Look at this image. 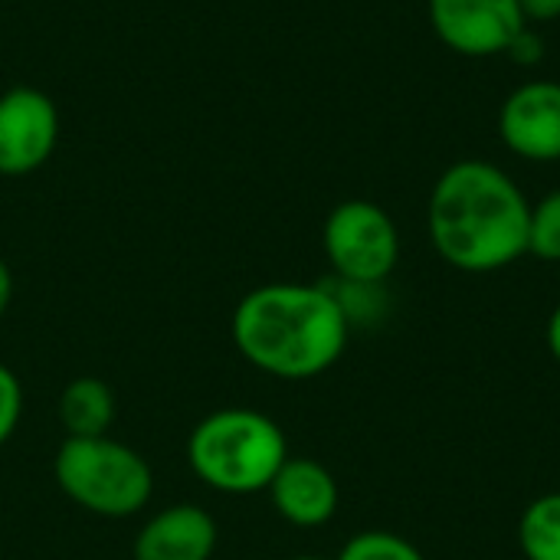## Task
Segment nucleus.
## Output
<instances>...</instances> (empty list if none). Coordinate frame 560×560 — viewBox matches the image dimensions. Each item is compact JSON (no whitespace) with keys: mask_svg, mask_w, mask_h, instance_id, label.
I'll use <instances>...</instances> for the list:
<instances>
[{"mask_svg":"<svg viewBox=\"0 0 560 560\" xmlns=\"http://www.w3.org/2000/svg\"><path fill=\"white\" fill-rule=\"evenodd\" d=\"M532 203L522 187L479 158L440 174L430 194L427 226L433 249L459 272H499L528 253Z\"/></svg>","mask_w":560,"mask_h":560,"instance_id":"nucleus-1","label":"nucleus"},{"mask_svg":"<svg viewBox=\"0 0 560 560\" xmlns=\"http://www.w3.org/2000/svg\"><path fill=\"white\" fill-rule=\"evenodd\" d=\"M230 331L236 351L279 381H312L331 371L351 338V325L325 282H269L246 292Z\"/></svg>","mask_w":560,"mask_h":560,"instance_id":"nucleus-2","label":"nucleus"},{"mask_svg":"<svg viewBox=\"0 0 560 560\" xmlns=\"http://www.w3.org/2000/svg\"><path fill=\"white\" fill-rule=\"evenodd\" d=\"M285 459L289 440L282 427L249 407L213 410L190 430L187 440V463L194 476L223 495L266 492Z\"/></svg>","mask_w":560,"mask_h":560,"instance_id":"nucleus-3","label":"nucleus"},{"mask_svg":"<svg viewBox=\"0 0 560 560\" xmlns=\"http://www.w3.org/2000/svg\"><path fill=\"white\" fill-rule=\"evenodd\" d=\"M52 472L72 505L112 522L144 512L154 495L151 463L138 450L112 436H66L52 459Z\"/></svg>","mask_w":560,"mask_h":560,"instance_id":"nucleus-4","label":"nucleus"},{"mask_svg":"<svg viewBox=\"0 0 560 560\" xmlns=\"http://www.w3.org/2000/svg\"><path fill=\"white\" fill-rule=\"evenodd\" d=\"M328 266L348 282H387L400 259V233L390 213L371 200L338 203L322 230Z\"/></svg>","mask_w":560,"mask_h":560,"instance_id":"nucleus-5","label":"nucleus"},{"mask_svg":"<svg viewBox=\"0 0 560 560\" xmlns=\"http://www.w3.org/2000/svg\"><path fill=\"white\" fill-rule=\"evenodd\" d=\"M59 141L56 102L33 89L13 85L0 95V174L23 177L43 167Z\"/></svg>","mask_w":560,"mask_h":560,"instance_id":"nucleus-6","label":"nucleus"},{"mask_svg":"<svg viewBox=\"0 0 560 560\" xmlns=\"http://www.w3.org/2000/svg\"><path fill=\"white\" fill-rule=\"evenodd\" d=\"M436 36L459 56H499L528 26L518 0H430Z\"/></svg>","mask_w":560,"mask_h":560,"instance_id":"nucleus-7","label":"nucleus"},{"mask_svg":"<svg viewBox=\"0 0 560 560\" xmlns=\"http://www.w3.org/2000/svg\"><path fill=\"white\" fill-rule=\"evenodd\" d=\"M499 135L525 161H560V82L535 79L509 92L499 112Z\"/></svg>","mask_w":560,"mask_h":560,"instance_id":"nucleus-8","label":"nucleus"},{"mask_svg":"<svg viewBox=\"0 0 560 560\" xmlns=\"http://www.w3.org/2000/svg\"><path fill=\"white\" fill-rule=\"evenodd\" d=\"M217 522L194 502H177L154 512L138 538L135 560H210L217 551Z\"/></svg>","mask_w":560,"mask_h":560,"instance_id":"nucleus-9","label":"nucleus"},{"mask_svg":"<svg viewBox=\"0 0 560 560\" xmlns=\"http://www.w3.org/2000/svg\"><path fill=\"white\" fill-rule=\"evenodd\" d=\"M266 492L272 499L276 515L295 528L328 525L341 502L335 476L322 463L305 456H289Z\"/></svg>","mask_w":560,"mask_h":560,"instance_id":"nucleus-10","label":"nucleus"},{"mask_svg":"<svg viewBox=\"0 0 560 560\" xmlns=\"http://www.w3.org/2000/svg\"><path fill=\"white\" fill-rule=\"evenodd\" d=\"M115 413H118L115 394L98 377H72L59 394V423L72 440L108 436Z\"/></svg>","mask_w":560,"mask_h":560,"instance_id":"nucleus-11","label":"nucleus"},{"mask_svg":"<svg viewBox=\"0 0 560 560\" xmlns=\"http://www.w3.org/2000/svg\"><path fill=\"white\" fill-rule=\"evenodd\" d=\"M525 560H560V492L538 495L518 522Z\"/></svg>","mask_w":560,"mask_h":560,"instance_id":"nucleus-12","label":"nucleus"},{"mask_svg":"<svg viewBox=\"0 0 560 560\" xmlns=\"http://www.w3.org/2000/svg\"><path fill=\"white\" fill-rule=\"evenodd\" d=\"M325 289L335 295V302L341 305L348 325H368V322H377L384 315V282H348V279H338L331 276L325 282Z\"/></svg>","mask_w":560,"mask_h":560,"instance_id":"nucleus-13","label":"nucleus"},{"mask_svg":"<svg viewBox=\"0 0 560 560\" xmlns=\"http://www.w3.org/2000/svg\"><path fill=\"white\" fill-rule=\"evenodd\" d=\"M528 253L545 262H560V190H551L548 197L532 203Z\"/></svg>","mask_w":560,"mask_h":560,"instance_id":"nucleus-14","label":"nucleus"},{"mask_svg":"<svg viewBox=\"0 0 560 560\" xmlns=\"http://www.w3.org/2000/svg\"><path fill=\"white\" fill-rule=\"evenodd\" d=\"M335 560H427L417 545L394 532H361L354 535Z\"/></svg>","mask_w":560,"mask_h":560,"instance_id":"nucleus-15","label":"nucleus"},{"mask_svg":"<svg viewBox=\"0 0 560 560\" xmlns=\"http://www.w3.org/2000/svg\"><path fill=\"white\" fill-rule=\"evenodd\" d=\"M23 420V384L20 377L0 364V446H7Z\"/></svg>","mask_w":560,"mask_h":560,"instance_id":"nucleus-16","label":"nucleus"},{"mask_svg":"<svg viewBox=\"0 0 560 560\" xmlns=\"http://www.w3.org/2000/svg\"><path fill=\"white\" fill-rule=\"evenodd\" d=\"M541 52H545V43H541V36L532 33V26H525L505 49V56L518 66H535L541 59Z\"/></svg>","mask_w":560,"mask_h":560,"instance_id":"nucleus-17","label":"nucleus"},{"mask_svg":"<svg viewBox=\"0 0 560 560\" xmlns=\"http://www.w3.org/2000/svg\"><path fill=\"white\" fill-rule=\"evenodd\" d=\"M518 3L528 23H545L560 16V0H518Z\"/></svg>","mask_w":560,"mask_h":560,"instance_id":"nucleus-18","label":"nucleus"},{"mask_svg":"<svg viewBox=\"0 0 560 560\" xmlns=\"http://www.w3.org/2000/svg\"><path fill=\"white\" fill-rule=\"evenodd\" d=\"M10 302H13V272H10V266L0 259V318L7 315Z\"/></svg>","mask_w":560,"mask_h":560,"instance_id":"nucleus-19","label":"nucleus"},{"mask_svg":"<svg viewBox=\"0 0 560 560\" xmlns=\"http://www.w3.org/2000/svg\"><path fill=\"white\" fill-rule=\"evenodd\" d=\"M548 351H551V358L560 364V305L551 312V318H548Z\"/></svg>","mask_w":560,"mask_h":560,"instance_id":"nucleus-20","label":"nucleus"},{"mask_svg":"<svg viewBox=\"0 0 560 560\" xmlns=\"http://www.w3.org/2000/svg\"><path fill=\"white\" fill-rule=\"evenodd\" d=\"M289 560H328V558H318V555H299V558H289Z\"/></svg>","mask_w":560,"mask_h":560,"instance_id":"nucleus-21","label":"nucleus"}]
</instances>
